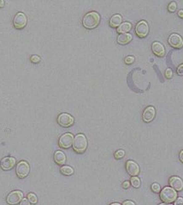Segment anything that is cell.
I'll list each match as a JSON object with an SVG mask.
<instances>
[{"label":"cell","instance_id":"6da1fadb","mask_svg":"<svg viewBox=\"0 0 183 205\" xmlns=\"http://www.w3.org/2000/svg\"><path fill=\"white\" fill-rule=\"evenodd\" d=\"M100 22V15L95 11H92L85 15L82 23L83 26L87 29H93L98 27Z\"/></svg>","mask_w":183,"mask_h":205},{"label":"cell","instance_id":"7a4b0ae2","mask_svg":"<svg viewBox=\"0 0 183 205\" xmlns=\"http://www.w3.org/2000/svg\"><path fill=\"white\" fill-rule=\"evenodd\" d=\"M87 147V140L84 134H78L74 138L73 148L77 153H82Z\"/></svg>","mask_w":183,"mask_h":205},{"label":"cell","instance_id":"3957f363","mask_svg":"<svg viewBox=\"0 0 183 205\" xmlns=\"http://www.w3.org/2000/svg\"><path fill=\"white\" fill-rule=\"evenodd\" d=\"M161 199L166 203H171L175 202L177 198V192L172 187H164L160 192Z\"/></svg>","mask_w":183,"mask_h":205},{"label":"cell","instance_id":"277c9868","mask_svg":"<svg viewBox=\"0 0 183 205\" xmlns=\"http://www.w3.org/2000/svg\"><path fill=\"white\" fill-rule=\"evenodd\" d=\"M29 171H30V167H29V164L27 163V162L25 161H22L20 162L19 163L16 165V168H15V172H16V175L19 178H25L27 177L28 174H29Z\"/></svg>","mask_w":183,"mask_h":205},{"label":"cell","instance_id":"5b68a950","mask_svg":"<svg viewBox=\"0 0 183 205\" xmlns=\"http://www.w3.org/2000/svg\"><path fill=\"white\" fill-rule=\"evenodd\" d=\"M27 22V16L25 15V14H23L22 12H18L14 17L13 20V24H14V27L16 29H22L23 27H26Z\"/></svg>","mask_w":183,"mask_h":205},{"label":"cell","instance_id":"8992f818","mask_svg":"<svg viewBox=\"0 0 183 205\" xmlns=\"http://www.w3.org/2000/svg\"><path fill=\"white\" fill-rule=\"evenodd\" d=\"M23 198V193L20 191H14L9 194L6 198L7 203L10 205L17 204L18 203H21Z\"/></svg>","mask_w":183,"mask_h":205},{"label":"cell","instance_id":"52a82bcc","mask_svg":"<svg viewBox=\"0 0 183 205\" xmlns=\"http://www.w3.org/2000/svg\"><path fill=\"white\" fill-rule=\"evenodd\" d=\"M74 118L71 116L70 115L67 114V113H63L60 114L57 117V122L58 124L63 127H69L70 126H72L74 124Z\"/></svg>","mask_w":183,"mask_h":205},{"label":"cell","instance_id":"ba28073f","mask_svg":"<svg viewBox=\"0 0 183 205\" xmlns=\"http://www.w3.org/2000/svg\"><path fill=\"white\" fill-rule=\"evenodd\" d=\"M74 142V136L72 133H64L59 139V146L63 149H69L73 145Z\"/></svg>","mask_w":183,"mask_h":205},{"label":"cell","instance_id":"9c48e42d","mask_svg":"<svg viewBox=\"0 0 183 205\" xmlns=\"http://www.w3.org/2000/svg\"><path fill=\"white\" fill-rule=\"evenodd\" d=\"M135 32L139 37L144 38L149 33L148 24L145 22V21H141L140 22H138L136 27H135Z\"/></svg>","mask_w":183,"mask_h":205},{"label":"cell","instance_id":"30bf717a","mask_svg":"<svg viewBox=\"0 0 183 205\" xmlns=\"http://www.w3.org/2000/svg\"><path fill=\"white\" fill-rule=\"evenodd\" d=\"M169 44L174 48H181L183 46V39L179 34H173L169 37Z\"/></svg>","mask_w":183,"mask_h":205},{"label":"cell","instance_id":"8fae6325","mask_svg":"<svg viewBox=\"0 0 183 205\" xmlns=\"http://www.w3.org/2000/svg\"><path fill=\"white\" fill-rule=\"evenodd\" d=\"M15 164V159L14 157H11V156H7V157H4V159L1 161V163H0V166H1V168L3 170L8 171L12 169Z\"/></svg>","mask_w":183,"mask_h":205},{"label":"cell","instance_id":"7c38bea8","mask_svg":"<svg viewBox=\"0 0 183 205\" xmlns=\"http://www.w3.org/2000/svg\"><path fill=\"white\" fill-rule=\"evenodd\" d=\"M126 168L128 173L132 176H136L140 173V167L134 161H128L126 163Z\"/></svg>","mask_w":183,"mask_h":205},{"label":"cell","instance_id":"4fadbf2b","mask_svg":"<svg viewBox=\"0 0 183 205\" xmlns=\"http://www.w3.org/2000/svg\"><path fill=\"white\" fill-rule=\"evenodd\" d=\"M156 115V110L152 106L147 107L143 112V121L145 122H151Z\"/></svg>","mask_w":183,"mask_h":205},{"label":"cell","instance_id":"5bb4252c","mask_svg":"<svg viewBox=\"0 0 183 205\" xmlns=\"http://www.w3.org/2000/svg\"><path fill=\"white\" fill-rule=\"evenodd\" d=\"M169 185L175 191H180L183 189V181L182 179L179 177L173 176L169 179Z\"/></svg>","mask_w":183,"mask_h":205},{"label":"cell","instance_id":"9a60e30c","mask_svg":"<svg viewBox=\"0 0 183 205\" xmlns=\"http://www.w3.org/2000/svg\"><path fill=\"white\" fill-rule=\"evenodd\" d=\"M152 49L153 53L158 57H164L165 54V49L164 46L159 42H154L152 46Z\"/></svg>","mask_w":183,"mask_h":205},{"label":"cell","instance_id":"2e32d148","mask_svg":"<svg viewBox=\"0 0 183 205\" xmlns=\"http://www.w3.org/2000/svg\"><path fill=\"white\" fill-rule=\"evenodd\" d=\"M54 161L57 164L59 165H63L66 162V156L64 155V153L61 151H57L55 152L54 154Z\"/></svg>","mask_w":183,"mask_h":205},{"label":"cell","instance_id":"e0dca14e","mask_svg":"<svg viewBox=\"0 0 183 205\" xmlns=\"http://www.w3.org/2000/svg\"><path fill=\"white\" fill-rule=\"evenodd\" d=\"M132 40V35L129 34H121L117 38V42L120 45H126Z\"/></svg>","mask_w":183,"mask_h":205},{"label":"cell","instance_id":"ac0fdd59","mask_svg":"<svg viewBox=\"0 0 183 205\" xmlns=\"http://www.w3.org/2000/svg\"><path fill=\"white\" fill-rule=\"evenodd\" d=\"M132 28V24L130 22H123L117 27V32L119 34H128Z\"/></svg>","mask_w":183,"mask_h":205},{"label":"cell","instance_id":"d6986e66","mask_svg":"<svg viewBox=\"0 0 183 205\" xmlns=\"http://www.w3.org/2000/svg\"><path fill=\"white\" fill-rule=\"evenodd\" d=\"M122 18L120 15H114L110 20V26L112 27H118L122 23Z\"/></svg>","mask_w":183,"mask_h":205},{"label":"cell","instance_id":"ffe728a7","mask_svg":"<svg viewBox=\"0 0 183 205\" xmlns=\"http://www.w3.org/2000/svg\"><path fill=\"white\" fill-rule=\"evenodd\" d=\"M61 173L64 175H71L74 174V169L69 166H63L61 167Z\"/></svg>","mask_w":183,"mask_h":205},{"label":"cell","instance_id":"44dd1931","mask_svg":"<svg viewBox=\"0 0 183 205\" xmlns=\"http://www.w3.org/2000/svg\"><path fill=\"white\" fill-rule=\"evenodd\" d=\"M131 185L134 186V188H138L140 186V179L137 178L136 176H133V178H131Z\"/></svg>","mask_w":183,"mask_h":205},{"label":"cell","instance_id":"7402d4cb","mask_svg":"<svg viewBox=\"0 0 183 205\" xmlns=\"http://www.w3.org/2000/svg\"><path fill=\"white\" fill-rule=\"evenodd\" d=\"M27 199L29 200V202L30 203H37V201H38V199H37V197H36V195L34 193H28L27 194Z\"/></svg>","mask_w":183,"mask_h":205},{"label":"cell","instance_id":"603a6c76","mask_svg":"<svg viewBox=\"0 0 183 205\" xmlns=\"http://www.w3.org/2000/svg\"><path fill=\"white\" fill-rule=\"evenodd\" d=\"M125 155V152L124 151H122V150H119L117 151L115 153V157L116 158V159H121L122 158L123 156Z\"/></svg>","mask_w":183,"mask_h":205},{"label":"cell","instance_id":"cb8c5ba5","mask_svg":"<svg viewBox=\"0 0 183 205\" xmlns=\"http://www.w3.org/2000/svg\"><path fill=\"white\" fill-rule=\"evenodd\" d=\"M169 11L174 12L176 11V4L175 2H171L170 4H169Z\"/></svg>","mask_w":183,"mask_h":205},{"label":"cell","instance_id":"d4e9b609","mask_svg":"<svg viewBox=\"0 0 183 205\" xmlns=\"http://www.w3.org/2000/svg\"><path fill=\"white\" fill-rule=\"evenodd\" d=\"M152 190L155 192H159L160 191V186L157 183H154L152 185Z\"/></svg>","mask_w":183,"mask_h":205},{"label":"cell","instance_id":"484cf974","mask_svg":"<svg viewBox=\"0 0 183 205\" xmlns=\"http://www.w3.org/2000/svg\"><path fill=\"white\" fill-rule=\"evenodd\" d=\"M30 60L32 62H35V63H38V62H40V57H39V56H36V55H35V56H32L30 58Z\"/></svg>","mask_w":183,"mask_h":205},{"label":"cell","instance_id":"4316f807","mask_svg":"<svg viewBox=\"0 0 183 205\" xmlns=\"http://www.w3.org/2000/svg\"><path fill=\"white\" fill-rule=\"evenodd\" d=\"M173 75V73H172V70L170 68H168L167 70H166V72H165V76H166V78H168V79H170Z\"/></svg>","mask_w":183,"mask_h":205},{"label":"cell","instance_id":"83f0119b","mask_svg":"<svg viewBox=\"0 0 183 205\" xmlns=\"http://www.w3.org/2000/svg\"><path fill=\"white\" fill-rule=\"evenodd\" d=\"M134 61V58L133 57H126V59H125V62H126L127 64H131V63H133Z\"/></svg>","mask_w":183,"mask_h":205},{"label":"cell","instance_id":"f1b7e54d","mask_svg":"<svg viewBox=\"0 0 183 205\" xmlns=\"http://www.w3.org/2000/svg\"><path fill=\"white\" fill-rule=\"evenodd\" d=\"M20 205H30V202L27 198H22V200L20 203Z\"/></svg>","mask_w":183,"mask_h":205},{"label":"cell","instance_id":"f546056e","mask_svg":"<svg viewBox=\"0 0 183 205\" xmlns=\"http://www.w3.org/2000/svg\"><path fill=\"white\" fill-rule=\"evenodd\" d=\"M175 205H183V198H176V200L175 201Z\"/></svg>","mask_w":183,"mask_h":205},{"label":"cell","instance_id":"4dcf8cb0","mask_svg":"<svg viewBox=\"0 0 183 205\" xmlns=\"http://www.w3.org/2000/svg\"><path fill=\"white\" fill-rule=\"evenodd\" d=\"M177 74L179 75H183V64L180 65L177 68Z\"/></svg>","mask_w":183,"mask_h":205},{"label":"cell","instance_id":"1f68e13d","mask_svg":"<svg viewBox=\"0 0 183 205\" xmlns=\"http://www.w3.org/2000/svg\"><path fill=\"white\" fill-rule=\"evenodd\" d=\"M129 186H130V183L128 182V181H124V182L122 183V187H123L124 189H128Z\"/></svg>","mask_w":183,"mask_h":205},{"label":"cell","instance_id":"d6a6232c","mask_svg":"<svg viewBox=\"0 0 183 205\" xmlns=\"http://www.w3.org/2000/svg\"><path fill=\"white\" fill-rule=\"evenodd\" d=\"M122 205H135V203L132 201H125Z\"/></svg>","mask_w":183,"mask_h":205},{"label":"cell","instance_id":"836d02e7","mask_svg":"<svg viewBox=\"0 0 183 205\" xmlns=\"http://www.w3.org/2000/svg\"><path fill=\"white\" fill-rule=\"evenodd\" d=\"M180 160H181V162L183 163V151H181V153H180Z\"/></svg>","mask_w":183,"mask_h":205},{"label":"cell","instance_id":"e575fe53","mask_svg":"<svg viewBox=\"0 0 183 205\" xmlns=\"http://www.w3.org/2000/svg\"><path fill=\"white\" fill-rule=\"evenodd\" d=\"M178 15H179L181 18H183V10H181L178 12Z\"/></svg>","mask_w":183,"mask_h":205},{"label":"cell","instance_id":"d590c367","mask_svg":"<svg viewBox=\"0 0 183 205\" xmlns=\"http://www.w3.org/2000/svg\"><path fill=\"white\" fill-rule=\"evenodd\" d=\"M4 4V1H0V7H3Z\"/></svg>","mask_w":183,"mask_h":205},{"label":"cell","instance_id":"8d00e7d4","mask_svg":"<svg viewBox=\"0 0 183 205\" xmlns=\"http://www.w3.org/2000/svg\"><path fill=\"white\" fill-rule=\"evenodd\" d=\"M159 205H172V204H170V203H161V204H159Z\"/></svg>","mask_w":183,"mask_h":205},{"label":"cell","instance_id":"74e56055","mask_svg":"<svg viewBox=\"0 0 183 205\" xmlns=\"http://www.w3.org/2000/svg\"><path fill=\"white\" fill-rule=\"evenodd\" d=\"M111 205H121L120 203H111Z\"/></svg>","mask_w":183,"mask_h":205}]
</instances>
